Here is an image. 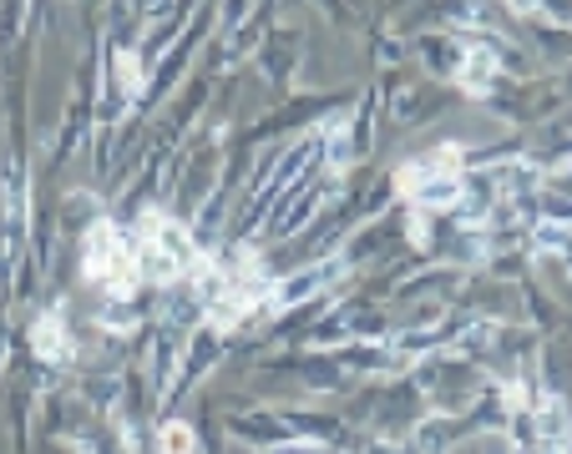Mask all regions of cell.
<instances>
[{
	"mask_svg": "<svg viewBox=\"0 0 572 454\" xmlns=\"http://www.w3.org/2000/svg\"><path fill=\"white\" fill-rule=\"evenodd\" d=\"M117 81H122V91H127V96H133L137 81H142V71H137V56H133V51L117 56Z\"/></svg>",
	"mask_w": 572,
	"mask_h": 454,
	"instance_id": "8",
	"label": "cell"
},
{
	"mask_svg": "<svg viewBox=\"0 0 572 454\" xmlns=\"http://www.w3.org/2000/svg\"><path fill=\"white\" fill-rule=\"evenodd\" d=\"M345 272V263H314V268H305V272H294V278H284V283H274L268 288V309H299L305 299H314V293H324V288L334 283Z\"/></svg>",
	"mask_w": 572,
	"mask_h": 454,
	"instance_id": "4",
	"label": "cell"
},
{
	"mask_svg": "<svg viewBox=\"0 0 572 454\" xmlns=\"http://www.w3.org/2000/svg\"><path fill=\"white\" fill-rule=\"evenodd\" d=\"M492 71H496V56L487 51V46H471V51H466V66L456 71V81H461L466 91H481L492 81Z\"/></svg>",
	"mask_w": 572,
	"mask_h": 454,
	"instance_id": "6",
	"label": "cell"
},
{
	"mask_svg": "<svg viewBox=\"0 0 572 454\" xmlns=\"http://www.w3.org/2000/svg\"><path fill=\"white\" fill-rule=\"evenodd\" d=\"M81 272H87V283H96L102 293H112V299H133L137 283H142L133 237L122 233L117 222H107V218H96L92 233H87V247H81Z\"/></svg>",
	"mask_w": 572,
	"mask_h": 454,
	"instance_id": "1",
	"label": "cell"
},
{
	"mask_svg": "<svg viewBox=\"0 0 572 454\" xmlns=\"http://www.w3.org/2000/svg\"><path fill=\"white\" fill-rule=\"evenodd\" d=\"M158 450L162 454H198V434H193L183 419H173V424L158 429Z\"/></svg>",
	"mask_w": 572,
	"mask_h": 454,
	"instance_id": "7",
	"label": "cell"
},
{
	"mask_svg": "<svg viewBox=\"0 0 572 454\" xmlns=\"http://www.w3.org/2000/svg\"><path fill=\"white\" fill-rule=\"evenodd\" d=\"M400 197L421 212H441V208H456L466 197V172H461V147H436V152L415 156L405 162L396 177Z\"/></svg>",
	"mask_w": 572,
	"mask_h": 454,
	"instance_id": "2",
	"label": "cell"
},
{
	"mask_svg": "<svg viewBox=\"0 0 572 454\" xmlns=\"http://www.w3.org/2000/svg\"><path fill=\"white\" fill-rule=\"evenodd\" d=\"M133 247H137V268H142V278H152V283H173V278H183L187 268H198V247H193V237L158 208H147L142 218H137Z\"/></svg>",
	"mask_w": 572,
	"mask_h": 454,
	"instance_id": "3",
	"label": "cell"
},
{
	"mask_svg": "<svg viewBox=\"0 0 572 454\" xmlns=\"http://www.w3.org/2000/svg\"><path fill=\"white\" fill-rule=\"evenodd\" d=\"M31 349L41 353L46 363H67L71 359V334H67V318L61 313H41L36 324H31Z\"/></svg>",
	"mask_w": 572,
	"mask_h": 454,
	"instance_id": "5",
	"label": "cell"
},
{
	"mask_svg": "<svg viewBox=\"0 0 572 454\" xmlns=\"http://www.w3.org/2000/svg\"><path fill=\"white\" fill-rule=\"evenodd\" d=\"M506 5H512V11H522V15H537V11H542V0H506Z\"/></svg>",
	"mask_w": 572,
	"mask_h": 454,
	"instance_id": "9",
	"label": "cell"
}]
</instances>
